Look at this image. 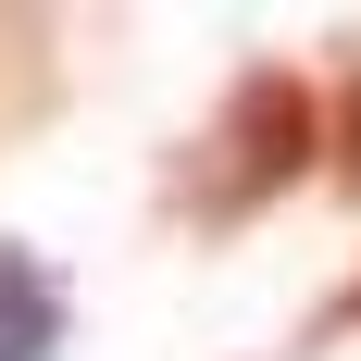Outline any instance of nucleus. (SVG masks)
Returning <instances> with one entry per match:
<instances>
[{
	"label": "nucleus",
	"mask_w": 361,
	"mask_h": 361,
	"mask_svg": "<svg viewBox=\"0 0 361 361\" xmlns=\"http://www.w3.org/2000/svg\"><path fill=\"white\" fill-rule=\"evenodd\" d=\"M324 149H336V187L361 200V50H349V75H336V100H324Z\"/></svg>",
	"instance_id": "nucleus-3"
},
{
	"label": "nucleus",
	"mask_w": 361,
	"mask_h": 361,
	"mask_svg": "<svg viewBox=\"0 0 361 361\" xmlns=\"http://www.w3.org/2000/svg\"><path fill=\"white\" fill-rule=\"evenodd\" d=\"M349 324H361V274L324 299V312H312V324H299V349H324V336H349Z\"/></svg>",
	"instance_id": "nucleus-4"
},
{
	"label": "nucleus",
	"mask_w": 361,
	"mask_h": 361,
	"mask_svg": "<svg viewBox=\"0 0 361 361\" xmlns=\"http://www.w3.org/2000/svg\"><path fill=\"white\" fill-rule=\"evenodd\" d=\"M50 349H63V274L25 237H0V361H50Z\"/></svg>",
	"instance_id": "nucleus-2"
},
{
	"label": "nucleus",
	"mask_w": 361,
	"mask_h": 361,
	"mask_svg": "<svg viewBox=\"0 0 361 361\" xmlns=\"http://www.w3.org/2000/svg\"><path fill=\"white\" fill-rule=\"evenodd\" d=\"M312 149H324V87L299 63H250L237 87L212 100V125L187 137L175 162V224H200V237H237L250 212H274L299 175H312Z\"/></svg>",
	"instance_id": "nucleus-1"
}]
</instances>
